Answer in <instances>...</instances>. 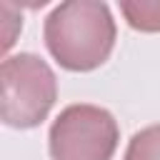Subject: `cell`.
<instances>
[{
    "mask_svg": "<svg viewBox=\"0 0 160 160\" xmlns=\"http://www.w3.org/2000/svg\"><path fill=\"white\" fill-rule=\"evenodd\" d=\"M118 28L108 2L68 0L50 10L42 25V40L52 60L70 72L100 68L115 48Z\"/></svg>",
    "mask_w": 160,
    "mask_h": 160,
    "instance_id": "6da1fadb",
    "label": "cell"
},
{
    "mask_svg": "<svg viewBox=\"0 0 160 160\" xmlns=\"http://www.w3.org/2000/svg\"><path fill=\"white\" fill-rule=\"evenodd\" d=\"M58 100V78L35 52L8 55L0 65V118L8 128H38Z\"/></svg>",
    "mask_w": 160,
    "mask_h": 160,
    "instance_id": "7a4b0ae2",
    "label": "cell"
},
{
    "mask_svg": "<svg viewBox=\"0 0 160 160\" xmlns=\"http://www.w3.org/2000/svg\"><path fill=\"white\" fill-rule=\"evenodd\" d=\"M120 142V128L110 110L90 102H75L60 110L48 132L52 160H112Z\"/></svg>",
    "mask_w": 160,
    "mask_h": 160,
    "instance_id": "3957f363",
    "label": "cell"
},
{
    "mask_svg": "<svg viewBox=\"0 0 160 160\" xmlns=\"http://www.w3.org/2000/svg\"><path fill=\"white\" fill-rule=\"evenodd\" d=\"M120 12L132 30L160 32V0H122Z\"/></svg>",
    "mask_w": 160,
    "mask_h": 160,
    "instance_id": "277c9868",
    "label": "cell"
},
{
    "mask_svg": "<svg viewBox=\"0 0 160 160\" xmlns=\"http://www.w3.org/2000/svg\"><path fill=\"white\" fill-rule=\"evenodd\" d=\"M122 160H160V122L138 130L130 138Z\"/></svg>",
    "mask_w": 160,
    "mask_h": 160,
    "instance_id": "5b68a950",
    "label": "cell"
}]
</instances>
